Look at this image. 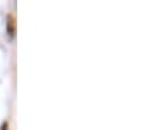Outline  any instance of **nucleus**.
Returning <instances> with one entry per match:
<instances>
[{"mask_svg":"<svg viewBox=\"0 0 147 130\" xmlns=\"http://www.w3.org/2000/svg\"><path fill=\"white\" fill-rule=\"evenodd\" d=\"M7 33L11 38H13L16 34V19L13 15L7 16Z\"/></svg>","mask_w":147,"mask_h":130,"instance_id":"1","label":"nucleus"}]
</instances>
